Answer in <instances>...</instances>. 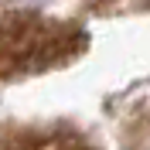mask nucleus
Returning <instances> with one entry per match:
<instances>
[{"mask_svg":"<svg viewBox=\"0 0 150 150\" xmlns=\"http://www.w3.org/2000/svg\"><path fill=\"white\" fill-rule=\"evenodd\" d=\"M0 150H96L68 126H10L0 133Z\"/></svg>","mask_w":150,"mask_h":150,"instance_id":"obj_2","label":"nucleus"},{"mask_svg":"<svg viewBox=\"0 0 150 150\" xmlns=\"http://www.w3.org/2000/svg\"><path fill=\"white\" fill-rule=\"evenodd\" d=\"M72 41H79L72 28L41 17L38 10L0 7V75L55 62L58 51H72Z\"/></svg>","mask_w":150,"mask_h":150,"instance_id":"obj_1","label":"nucleus"}]
</instances>
